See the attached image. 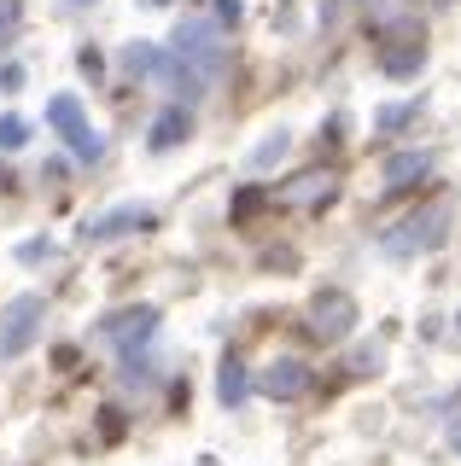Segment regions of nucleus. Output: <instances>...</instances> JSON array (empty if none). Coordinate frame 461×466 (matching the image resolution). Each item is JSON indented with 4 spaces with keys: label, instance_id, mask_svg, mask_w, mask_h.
Wrapping results in <instances>:
<instances>
[{
    "label": "nucleus",
    "instance_id": "f257e3e1",
    "mask_svg": "<svg viewBox=\"0 0 461 466\" xmlns=\"http://www.w3.org/2000/svg\"><path fill=\"white\" fill-rule=\"evenodd\" d=\"M222 24L216 18H181L176 24V53H169V65H164V76L169 87H176L181 99H193L199 87H205L216 70H222Z\"/></svg>",
    "mask_w": 461,
    "mask_h": 466
},
{
    "label": "nucleus",
    "instance_id": "f03ea898",
    "mask_svg": "<svg viewBox=\"0 0 461 466\" xmlns=\"http://www.w3.org/2000/svg\"><path fill=\"white\" fill-rule=\"evenodd\" d=\"M444 233H450V204H426V210L409 216V222L385 228V251H392V257H415V251L444 245Z\"/></svg>",
    "mask_w": 461,
    "mask_h": 466
},
{
    "label": "nucleus",
    "instance_id": "7ed1b4c3",
    "mask_svg": "<svg viewBox=\"0 0 461 466\" xmlns=\"http://www.w3.org/2000/svg\"><path fill=\"white\" fill-rule=\"evenodd\" d=\"M41 320H47V298L41 291H24V298H12L6 309H0V356H24V350L36 344Z\"/></svg>",
    "mask_w": 461,
    "mask_h": 466
},
{
    "label": "nucleus",
    "instance_id": "20e7f679",
    "mask_svg": "<svg viewBox=\"0 0 461 466\" xmlns=\"http://www.w3.org/2000/svg\"><path fill=\"white\" fill-rule=\"evenodd\" d=\"M47 123L59 128V140L70 146V157L77 164H99V152H106V140L88 128V116H82V99H70V94H59V99H47Z\"/></svg>",
    "mask_w": 461,
    "mask_h": 466
},
{
    "label": "nucleus",
    "instance_id": "39448f33",
    "mask_svg": "<svg viewBox=\"0 0 461 466\" xmlns=\"http://www.w3.org/2000/svg\"><path fill=\"white\" fill-rule=\"evenodd\" d=\"M152 327H158V309H152V303H135V309H118V315L99 320V332H106L118 350H140V344L152 339Z\"/></svg>",
    "mask_w": 461,
    "mask_h": 466
},
{
    "label": "nucleus",
    "instance_id": "423d86ee",
    "mask_svg": "<svg viewBox=\"0 0 461 466\" xmlns=\"http://www.w3.org/2000/svg\"><path fill=\"white\" fill-rule=\"evenodd\" d=\"M158 216L147 210V204H123V210H106V216H94L88 228H82V239H111V233H140V228H152Z\"/></svg>",
    "mask_w": 461,
    "mask_h": 466
},
{
    "label": "nucleus",
    "instance_id": "0eeeda50",
    "mask_svg": "<svg viewBox=\"0 0 461 466\" xmlns=\"http://www.w3.org/2000/svg\"><path fill=\"white\" fill-rule=\"evenodd\" d=\"M310 315H315V327H322V339H344V332L356 327V303L344 298V291H322Z\"/></svg>",
    "mask_w": 461,
    "mask_h": 466
},
{
    "label": "nucleus",
    "instance_id": "6e6552de",
    "mask_svg": "<svg viewBox=\"0 0 461 466\" xmlns=\"http://www.w3.org/2000/svg\"><path fill=\"white\" fill-rule=\"evenodd\" d=\"M304 385H310V368H304V361H275V368L257 379V390H263V397H275V402L304 397Z\"/></svg>",
    "mask_w": 461,
    "mask_h": 466
},
{
    "label": "nucleus",
    "instance_id": "1a4fd4ad",
    "mask_svg": "<svg viewBox=\"0 0 461 466\" xmlns=\"http://www.w3.org/2000/svg\"><path fill=\"white\" fill-rule=\"evenodd\" d=\"M187 135H193V116H187V106L164 111V116L152 123V146H158V152H169V146H176V140H187Z\"/></svg>",
    "mask_w": 461,
    "mask_h": 466
},
{
    "label": "nucleus",
    "instance_id": "9d476101",
    "mask_svg": "<svg viewBox=\"0 0 461 466\" xmlns=\"http://www.w3.org/2000/svg\"><path fill=\"white\" fill-rule=\"evenodd\" d=\"M426 169H432L426 152H397L392 164H385V187H409V181H421Z\"/></svg>",
    "mask_w": 461,
    "mask_h": 466
},
{
    "label": "nucleus",
    "instance_id": "9b49d317",
    "mask_svg": "<svg viewBox=\"0 0 461 466\" xmlns=\"http://www.w3.org/2000/svg\"><path fill=\"white\" fill-rule=\"evenodd\" d=\"M246 390H251V385H246V368L228 356V361H222V385H216V397H222L228 408H240V402H246Z\"/></svg>",
    "mask_w": 461,
    "mask_h": 466
},
{
    "label": "nucleus",
    "instance_id": "f8f14e48",
    "mask_svg": "<svg viewBox=\"0 0 461 466\" xmlns=\"http://www.w3.org/2000/svg\"><path fill=\"white\" fill-rule=\"evenodd\" d=\"M169 58L152 47V41H135V47H128V70H135V76H158V70H164Z\"/></svg>",
    "mask_w": 461,
    "mask_h": 466
},
{
    "label": "nucleus",
    "instance_id": "ddd939ff",
    "mask_svg": "<svg viewBox=\"0 0 461 466\" xmlns=\"http://www.w3.org/2000/svg\"><path fill=\"white\" fill-rule=\"evenodd\" d=\"M421 70V47H397V53H385V76H415Z\"/></svg>",
    "mask_w": 461,
    "mask_h": 466
},
{
    "label": "nucleus",
    "instance_id": "4468645a",
    "mask_svg": "<svg viewBox=\"0 0 461 466\" xmlns=\"http://www.w3.org/2000/svg\"><path fill=\"white\" fill-rule=\"evenodd\" d=\"M30 140V123L24 116H0V146H24Z\"/></svg>",
    "mask_w": 461,
    "mask_h": 466
},
{
    "label": "nucleus",
    "instance_id": "2eb2a0df",
    "mask_svg": "<svg viewBox=\"0 0 461 466\" xmlns=\"http://www.w3.org/2000/svg\"><path fill=\"white\" fill-rule=\"evenodd\" d=\"M286 152V140H263V146H257V152H251V164L257 169H263V164H275V157Z\"/></svg>",
    "mask_w": 461,
    "mask_h": 466
},
{
    "label": "nucleus",
    "instance_id": "dca6fc26",
    "mask_svg": "<svg viewBox=\"0 0 461 466\" xmlns=\"http://www.w3.org/2000/svg\"><path fill=\"white\" fill-rule=\"evenodd\" d=\"M450 449H461V414L450 420Z\"/></svg>",
    "mask_w": 461,
    "mask_h": 466
},
{
    "label": "nucleus",
    "instance_id": "f3484780",
    "mask_svg": "<svg viewBox=\"0 0 461 466\" xmlns=\"http://www.w3.org/2000/svg\"><path fill=\"white\" fill-rule=\"evenodd\" d=\"M6 29H12V12H6V0H0V35H6Z\"/></svg>",
    "mask_w": 461,
    "mask_h": 466
},
{
    "label": "nucleus",
    "instance_id": "a211bd4d",
    "mask_svg": "<svg viewBox=\"0 0 461 466\" xmlns=\"http://www.w3.org/2000/svg\"><path fill=\"white\" fill-rule=\"evenodd\" d=\"M77 6H94V0H77Z\"/></svg>",
    "mask_w": 461,
    "mask_h": 466
},
{
    "label": "nucleus",
    "instance_id": "6ab92c4d",
    "mask_svg": "<svg viewBox=\"0 0 461 466\" xmlns=\"http://www.w3.org/2000/svg\"><path fill=\"white\" fill-rule=\"evenodd\" d=\"M456 332H461V315H456Z\"/></svg>",
    "mask_w": 461,
    "mask_h": 466
},
{
    "label": "nucleus",
    "instance_id": "aec40b11",
    "mask_svg": "<svg viewBox=\"0 0 461 466\" xmlns=\"http://www.w3.org/2000/svg\"><path fill=\"white\" fill-rule=\"evenodd\" d=\"M0 181H6V169H0Z\"/></svg>",
    "mask_w": 461,
    "mask_h": 466
}]
</instances>
